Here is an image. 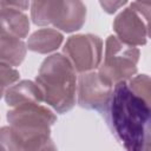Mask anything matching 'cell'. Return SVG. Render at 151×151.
I'll use <instances>...</instances> for the list:
<instances>
[{"label":"cell","instance_id":"1","mask_svg":"<svg viewBox=\"0 0 151 151\" xmlns=\"http://www.w3.org/2000/svg\"><path fill=\"white\" fill-rule=\"evenodd\" d=\"M101 113L111 133L124 149L129 151L150 150V103L134 94L126 81L113 85L110 99Z\"/></svg>","mask_w":151,"mask_h":151},{"label":"cell","instance_id":"2","mask_svg":"<svg viewBox=\"0 0 151 151\" xmlns=\"http://www.w3.org/2000/svg\"><path fill=\"white\" fill-rule=\"evenodd\" d=\"M9 126L0 129V150L45 151L54 150L51 126L57 122L55 113L37 103L22 104L7 112Z\"/></svg>","mask_w":151,"mask_h":151},{"label":"cell","instance_id":"3","mask_svg":"<svg viewBox=\"0 0 151 151\" xmlns=\"http://www.w3.org/2000/svg\"><path fill=\"white\" fill-rule=\"evenodd\" d=\"M35 83L42 91L44 101L58 113L73 109L77 99L76 68L65 54L54 53L40 65Z\"/></svg>","mask_w":151,"mask_h":151},{"label":"cell","instance_id":"4","mask_svg":"<svg viewBox=\"0 0 151 151\" xmlns=\"http://www.w3.org/2000/svg\"><path fill=\"white\" fill-rule=\"evenodd\" d=\"M140 52L136 46L127 45L116 35L107 37L105 41L104 59H101L98 73L111 85L127 81L137 73Z\"/></svg>","mask_w":151,"mask_h":151},{"label":"cell","instance_id":"5","mask_svg":"<svg viewBox=\"0 0 151 151\" xmlns=\"http://www.w3.org/2000/svg\"><path fill=\"white\" fill-rule=\"evenodd\" d=\"M150 5L132 2L113 20L116 37L131 46H144L149 37Z\"/></svg>","mask_w":151,"mask_h":151},{"label":"cell","instance_id":"6","mask_svg":"<svg viewBox=\"0 0 151 151\" xmlns=\"http://www.w3.org/2000/svg\"><path fill=\"white\" fill-rule=\"evenodd\" d=\"M63 51L77 72L94 71L103 59V40L90 33L71 35L67 38Z\"/></svg>","mask_w":151,"mask_h":151},{"label":"cell","instance_id":"7","mask_svg":"<svg viewBox=\"0 0 151 151\" xmlns=\"http://www.w3.org/2000/svg\"><path fill=\"white\" fill-rule=\"evenodd\" d=\"M113 85L107 83L98 72L88 71L79 74L77 79V101L86 110H96L101 113L105 109Z\"/></svg>","mask_w":151,"mask_h":151},{"label":"cell","instance_id":"8","mask_svg":"<svg viewBox=\"0 0 151 151\" xmlns=\"http://www.w3.org/2000/svg\"><path fill=\"white\" fill-rule=\"evenodd\" d=\"M86 20V6L81 0H63V6L53 27L72 33L83 27Z\"/></svg>","mask_w":151,"mask_h":151},{"label":"cell","instance_id":"9","mask_svg":"<svg viewBox=\"0 0 151 151\" xmlns=\"http://www.w3.org/2000/svg\"><path fill=\"white\" fill-rule=\"evenodd\" d=\"M5 101L9 107H14L22 104L37 103L41 104L44 101L42 91L35 81L21 80L15 81L5 91Z\"/></svg>","mask_w":151,"mask_h":151},{"label":"cell","instance_id":"10","mask_svg":"<svg viewBox=\"0 0 151 151\" xmlns=\"http://www.w3.org/2000/svg\"><path fill=\"white\" fill-rule=\"evenodd\" d=\"M29 32V19L24 11L15 8L0 9V35L24 39Z\"/></svg>","mask_w":151,"mask_h":151},{"label":"cell","instance_id":"11","mask_svg":"<svg viewBox=\"0 0 151 151\" xmlns=\"http://www.w3.org/2000/svg\"><path fill=\"white\" fill-rule=\"evenodd\" d=\"M64 35L57 28H40L33 32L26 42L29 51L40 54H47L57 51L63 44Z\"/></svg>","mask_w":151,"mask_h":151},{"label":"cell","instance_id":"12","mask_svg":"<svg viewBox=\"0 0 151 151\" xmlns=\"http://www.w3.org/2000/svg\"><path fill=\"white\" fill-rule=\"evenodd\" d=\"M61 6L63 0H32L29 5L32 22L37 26H53L59 17Z\"/></svg>","mask_w":151,"mask_h":151},{"label":"cell","instance_id":"13","mask_svg":"<svg viewBox=\"0 0 151 151\" xmlns=\"http://www.w3.org/2000/svg\"><path fill=\"white\" fill-rule=\"evenodd\" d=\"M26 52L27 46L22 39L0 35V64L17 67L24 61Z\"/></svg>","mask_w":151,"mask_h":151},{"label":"cell","instance_id":"14","mask_svg":"<svg viewBox=\"0 0 151 151\" xmlns=\"http://www.w3.org/2000/svg\"><path fill=\"white\" fill-rule=\"evenodd\" d=\"M126 83L130 90L134 94L144 99L146 103H151L150 101V78L147 74H138V76L134 74Z\"/></svg>","mask_w":151,"mask_h":151},{"label":"cell","instance_id":"15","mask_svg":"<svg viewBox=\"0 0 151 151\" xmlns=\"http://www.w3.org/2000/svg\"><path fill=\"white\" fill-rule=\"evenodd\" d=\"M19 78H20V73L18 70L8 65L0 64V99L5 94L6 88L9 87L15 81H18Z\"/></svg>","mask_w":151,"mask_h":151},{"label":"cell","instance_id":"16","mask_svg":"<svg viewBox=\"0 0 151 151\" xmlns=\"http://www.w3.org/2000/svg\"><path fill=\"white\" fill-rule=\"evenodd\" d=\"M127 0H99V4L104 12L107 14H113L116 13L120 7H123Z\"/></svg>","mask_w":151,"mask_h":151},{"label":"cell","instance_id":"17","mask_svg":"<svg viewBox=\"0 0 151 151\" xmlns=\"http://www.w3.org/2000/svg\"><path fill=\"white\" fill-rule=\"evenodd\" d=\"M29 7V0H0V9L15 8L20 11H26Z\"/></svg>","mask_w":151,"mask_h":151},{"label":"cell","instance_id":"18","mask_svg":"<svg viewBox=\"0 0 151 151\" xmlns=\"http://www.w3.org/2000/svg\"><path fill=\"white\" fill-rule=\"evenodd\" d=\"M134 2H139L143 5H150V0H134Z\"/></svg>","mask_w":151,"mask_h":151}]
</instances>
